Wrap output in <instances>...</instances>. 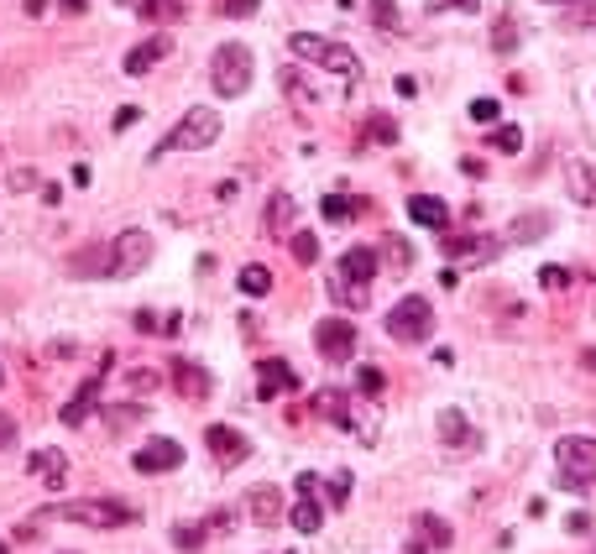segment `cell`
<instances>
[{
  "instance_id": "6da1fadb",
  "label": "cell",
  "mask_w": 596,
  "mask_h": 554,
  "mask_svg": "<svg viewBox=\"0 0 596 554\" xmlns=\"http://www.w3.org/2000/svg\"><path fill=\"white\" fill-rule=\"evenodd\" d=\"M215 142H220V115L210 105H194V110H183L178 126L152 147V163H163V157H173V152H204Z\"/></svg>"
},
{
  "instance_id": "7a4b0ae2",
  "label": "cell",
  "mask_w": 596,
  "mask_h": 554,
  "mask_svg": "<svg viewBox=\"0 0 596 554\" xmlns=\"http://www.w3.org/2000/svg\"><path fill=\"white\" fill-rule=\"evenodd\" d=\"M288 48H293L298 58H309V63H319V68H330V74H340V79L361 84V58L346 48V42L319 37V32H293V37H288Z\"/></svg>"
},
{
  "instance_id": "3957f363",
  "label": "cell",
  "mask_w": 596,
  "mask_h": 554,
  "mask_svg": "<svg viewBox=\"0 0 596 554\" xmlns=\"http://www.w3.org/2000/svg\"><path fill=\"white\" fill-rule=\"evenodd\" d=\"M251 68H257V58H251L246 42H225V48H215V58H210L215 95H225V100L246 95V89H251Z\"/></svg>"
},
{
  "instance_id": "277c9868",
  "label": "cell",
  "mask_w": 596,
  "mask_h": 554,
  "mask_svg": "<svg viewBox=\"0 0 596 554\" xmlns=\"http://www.w3.org/2000/svg\"><path fill=\"white\" fill-rule=\"evenodd\" d=\"M555 471H560V487L570 492H586L596 481V440L591 434H565L555 445Z\"/></svg>"
},
{
  "instance_id": "5b68a950",
  "label": "cell",
  "mask_w": 596,
  "mask_h": 554,
  "mask_svg": "<svg viewBox=\"0 0 596 554\" xmlns=\"http://www.w3.org/2000/svg\"><path fill=\"white\" fill-rule=\"evenodd\" d=\"M387 335H393L398 345H424L434 335V309H429V298L419 293H403L393 309H387Z\"/></svg>"
},
{
  "instance_id": "8992f818",
  "label": "cell",
  "mask_w": 596,
  "mask_h": 554,
  "mask_svg": "<svg viewBox=\"0 0 596 554\" xmlns=\"http://www.w3.org/2000/svg\"><path fill=\"white\" fill-rule=\"evenodd\" d=\"M53 513L68 518V523H84V528H121V523L136 518L121 497H79V502H58Z\"/></svg>"
},
{
  "instance_id": "52a82bcc",
  "label": "cell",
  "mask_w": 596,
  "mask_h": 554,
  "mask_svg": "<svg viewBox=\"0 0 596 554\" xmlns=\"http://www.w3.org/2000/svg\"><path fill=\"white\" fill-rule=\"evenodd\" d=\"M152 262V236L147 230H121L116 241H110V277H136Z\"/></svg>"
},
{
  "instance_id": "ba28073f",
  "label": "cell",
  "mask_w": 596,
  "mask_h": 554,
  "mask_svg": "<svg viewBox=\"0 0 596 554\" xmlns=\"http://www.w3.org/2000/svg\"><path fill=\"white\" fill-rule=\"evenodd\" d=\"M314 345H319V356H325V361L346 366L356 356V325H351V319H340V314L319 319V325H314Z\"/></svg>"
},
{
  "instance_id": "9c48e42d",
  "label": "cell",
  "mask_w": 596,
  "mask_h": 554,
  "mask_svg": "<svg viewBox=\"0 0 596 554\" xmlns=\"http://www.w3.org/2000/svg\"><path fill=\"white\" fill-rule=\"evenodd\" d=\"M131 466L142 471V476H168V471L183 466V445H178V440H147L142 450H136Z\"/></svg>"
},
{
  "instance_id": "30bf717a",
  "label": "cell",
  "mask_w": 596,
  "mask_h": 554,
  "mask_svg": "<svg viewBox=\"0 0 596 554\" xmlns=\"http://www.w3.org/2000/svg\"><path fill=\"white\" fill-rule=\"evenodd\" d=\"M204 445H210V455L220 460V466H241V460L251 455V440L236 434L231 424H210V429H204Z\"/></svg>"
},
{
  "instance_id": "8fae6325",
  "label": "cell",
  "mask_w": 596,
  "mask_h": 554,
  "mask_svg": "<svg viewBox=\"0 0 596 554\" xmlns=\"http://www.w3.org/2000/svg\"><path fill=\"white\" fill-rule=\"evenodd\" d=\"M246 518L257 523V528H278V518H283V492H278V487H251V492H246Z\"/></svg>"
},
{
  "instance_id": "7c38bea8",
  "label": "cell",
  "mask_w": 596,
  "mask_h": 554,
  "mask_svg": "<svg viewBox=\"0 0 596 554\" xmlns=\"http://www.w3.org/2000/svg\"><path fill=\"white\" fill-rule=\"evenodd\" d=\"M293 387H298V377L283 356H267L257 366V398H278V392H293Z\"/></svg>"
},
{
  "instance_id": "4fadbf2b",
  "label": "cell",
  "mask_w": 596,
  "mask_h": 554,
  "mask_svg": "<svg viewBox=\"0 0 596 554\" xmlns=\"http://www.w3.org/2000/svg\"><path fill=\"white\" fill-rule=\"evenodd\" d=\"M278 89H283V100H288L298 115H304V121H309V115L319 110V95L309 89V79L298 74V68H278Z\"/></svg>"
},
{
  "instance_id": "5bb4252c",
  "label": "cell",
  "mask_w": 596,
  "mask_h": 554,
  "mask_svg": "<svg viewBox=\"0 0 596 554\" xmlns=\"http://www.w3.org/2000/svg\"><path fill=\"white\" fill-rule=\"evenodd\" d=\"M377 267H382V257L372 246H351L346 257H340V277H346V283H356V288H366L377 277Z\"/></svg>"
},
{
  "instance_id": "9a60e30c",
  "label": "cell",
  "mask_w": 596,
  "mask_h": 554,
  "mask_svg": "<svg viewBox=\"0 0 596 554\" xmlns=\"http://www.w3.org/2000/svg\"><path fill=\"white\" fill-rule=\"evenodd\" d=\"M100 392H105V382H100V377H84V382H79V392H74V398L63 403V424H68V429H74V424H84L89 413H95Z\"/></svg>"
},
{
  "instance_id": "2e32d148",
  "label": "cell",
  "mask_w": 596,
  "mask_h": 554,
  "mask_svg": "<svg viewBox=\"0 0 596 554\" xmlns=\"http://www.w3.org/2000/svg\"><path fill=\"white\" fill-rule=\"evenodd\" d=\"M309 408H314V419H330L335 429H351V408H346V392L340 387H319L309 398Z\"/></svg>"
},
{
  "instance_id": "e0dca14e",
  "label": "cell",
  "mask_w": 596,
  "mask_h": 554,
  "mask_svg": "<svg viewBox=\"0 0 596 554\" xmlns=\"http://www.w3.org/2000/svg\"><path fill=\"white\" fill-rule=\"evenodd\" d=\"M168 48H173V42H168V37L136 42V48L126 53V74H131V79H142V74H152V68H157V63H163V58H168Z\"/></svg>"
},
{
  "instance_id": "ac0fdd59",
  "label": "cell",
  "mask_w": 596,
  "mask_h": 554,
  "mask_svg": "<svg viewBox=\"0 0 596 554\" xmlns=\"http://www.w3.org/2000/svg\"><path fill=\"white\" fill-rule=\"evenodd\" d=\"M173 382H178V392L183 398H194V403H204L210 398V372H204V366H194V361H173Z\"/></svg>"
},
{
  "instance_id": "d6986e66",
  "label": "cell",
  "mask_w": 596,
  "mask_h": 554,
  "mask_svg": "<svg viewBox=\"0 0 596 554\" xmlns=\"http://www.w3.org/2000/svg\"><path fill=\"white\" fill-rule=\"evenodd\" d=\"M440 440H445V445H455V450H476V445H481V434L466 424V413L445 408V413H440Z\"/></svg>"
},
{
  "instance_id": "ffe728a7",
  "label": "cell",
  "mask_w": 596,
  "mask_h": 554,
  "mask_svg": "<svg viewBox=\"0 0 596 554\" xmlns=\"http://www.w3.org/2000/svg\"><path fill=\"white\" fill-rule=\"evenodd\" d=\"M414 534H419V549H450L455 528L440 513H414Z\"/></svg>"
},
{
  "instance_id": "44dd1931",
  "label": "cell",
  "mask_w": 596,
  "mask_h": 554,
  "mask_svg": "<svg viewBox=\"0 0 596 554\" xmlns=\"http://www.w3.org/2000/svg\"><path fill=\"white\" fill-rule=\"evenodd\" d=\"M408 220H419L429 230H450V210H445V199H434V194H414V199H408Z\"/></svg>"
},
{
  "instance_id": "7402d4cb",
  "label": "cell",
  "mask_w": 596,
  "mask_h": 554,
  "mask_svg": "<svg viewBox=\"0 0 596 554\" xmlns=\"http://www.w3.org/2000/svg\"><path fill=\"white\" fill-rule=\"evenodd\" d=\"M68 277H110V246H84L68 257Z\"/></svg>"
},
{
  "instance_id": "603a6c76",
  "label": "cell",
  "mask_w": 596,
  "mask_h": 554,
  "mask_svg": "<svg viewBox=\"0 0 596 554\" xmlns=\"http://www.w3.org/2000/svg\"><path fill=\"white\" fill-rule=\"evenodd\" d=\"M27 471H32V476H42L53 492H58L63 481H68V466H63V455H58V450H37V455L27 460Z\"/></svg>"
},
{
  "instance_id": "cb8c5ba5",
  "label": "cell",
  "mask_w": 596,
  "mask_h": 554,
  "mask_svg": "<svg viewBox=\"0 0 596 554\" xmlns=\"http://www.w3.org/2000/svg\"><path fill=\"white\" fill-rule=\"evenodd\" d=\"M565 183H570V199L576 204H596V163H570Z\"/></svg>"
},
{
  "instance_id": "d4e9b609",
  "label": "cell",
  "mask_w": 596,
  "mask_h": 554,
  "mask_svg": "<svg viewBox=\"0 0 596 554\" xmlns=\"http://www.w3.org/2000/svg\"><path fill=\"white\" fill-rule=\"evenodd\" d=\"M549 230H555V220H549L544 210H534V215H518V220H513L508 241H544Z\"/></svg>"
},
{
  "instance_id": "484cf974",
  "label": "cell",
  "mask_w": 596,
  "mask_h": 554,
  "mask_svg": "<svg viewBox=\"0 0 596 554\" xmlns=\"http://www.w3.org/2000/svg\"><path fill=\"white\" fill-rule=\"evenodd\" d=\"M361 136H366V142H377V147H393V142H398V121L377 110V115H366V131H361Z\"/></svg>"
},
{
  "instance_id": "4316f807",
  "label": "cell",
  "mask_w": 596,
  "mask_h": 554,
  "mask_svg": "<svg viewBox=\"0 0 596 554\" xmlns=\"http://www.w3.org/2000/svg\"><path fill=\"white\" fill-rule=\"evenodd\" d=\"M100 419L110 424V434H126V429L142 424V403H116V408H105Z\"/></svg>"
},
{
  "instance_id": "83f0119b",
  "label": "cell",
  "mask_w": 596,
  "mask_h": 554,
  "mask_svg": "<svg viewBox=\"0 0 596 554\" xmlns=\"http://www.w3.org/2000/svg\"><path fill=\"white\" fill-rule=\"evenodd\" d=\"M288 523L298 528V534H319V523H325V513H319V502H314V497H304V502H293Z\"/></svg>"
},
{
  "instance_id": "f1b7e54d",
  "label": "cell",
  "mask_w": 596,
  "mask_h": 554,
  "mask_svg": "<svg viewBox=\"0 0 596 554\" xmlns=\"http://www.w3.org/2000/svg\"><path fill=\"white\" fill-rule=\"evenodd\" d=\"M319 210H325L330 225H346V220H356V210H366V204H361V199H346V194H325V204H319Z\"/></svg>"
},
{
  "instance_id": "f546056e",
  "label": "cell",
  "mask_w": 596,
  "mask_h": 554,
  "mask_svg": "<svg viewBox=\"0 0 596 554\" xmlns=\"http://www.w3.org/2000/svg\"><path fill=\"white\" fill-rule=\"evenodd\" d=\"M210 534H215L210 518H204V523H178V528H173V544L194 554V549H204V539H210Z\"/></svg>"
},
{
  "instance_id": "4dcf8cb0",
  "label": "cell",
  "mask_w": 596,
  "mask_h": 554,
  "mask_svg": "<svg viewBox=\"0 0 596 554\" xmlns=\"http://www.w3.org/2000/svg\"><path fill=\"white\" fill-rule=\"evenodd\" d=\"M330 293H335V304L340 309H366V288H356V283H346V277H330Z\"/></svg>"
},
{
  "instance_id": "1f68e13d",
  "label": "cell",
  "mask_w": 596,
  "mask_h": 554,
  "mask_svg": "<svg viewBox=\"0 0 596 554\" xmlns=\"http://www.w3.org/2000/svg\"><path fill=\"white\" fill-rule=\"evenodd\" d=\"M136 11L147 21H178L183 16V0H136Z\"/></svg>"
},
{
  "instance_id": "d6a6232c",
  "label": "cell",
  "mask_w": 596,
  "mask_h": 554,
  "mask_svg": "<svg viewBox=\"0 0 596 554\" xmlns=\"http://www.w3.org/2000/svg\"><path fill=\"white\" fill-rule=\"evenodd\" d=\"M293 225V199L288 194H272L267 199V230H288Z\"/></svg>"
},
{
  "instance_id": "836d02e7",
  "label": "cell",
  "mask_w": 596,
  "mask_h": 554,
  "mask_svg": "<svg viewBox=\"0 0 596 554\" xmlns=\"http://www.w3.org/2000/svg\"><path fill=\"white\" fill-rule=\"evenodd\" d=\"M267 288H272V272H267V267H257V262H251V267H241V293L262 298Z\"/></svg>"
},
{
  "instance_id": "e575fe53",
  "label": "cell",
  "mask_w": 596,
  "mask_h": 554,
  "mask_svg": "<svg viewBox=\"0 0 596 554\" xmlns=\"http://www.w3.org/2000/svg\"><path fill=\"white\" fill-rule=\"evenodd\" d=\"M492 48H497L502 58H508V53L518 48V27H513V16H502L497 27H492Z\"/></svg>"
},
{
  "instance_id": "d590c367",
  "label": "cell",
  "mask_w": 596,
  "mask_h": 554,
  "mask_svg": "<svg viewBox=\"0 0 596 554\" xmlns=\"http://www.w3.org/2000/svg\"><path fill=\"white\" fill-rule=\"evenodd\" d=\"M293 262L298 267H314L319 262V241L309 236V230H298V236H293Z\"/></svg>"
},
{
  "instance_id": "8d00e7d4",
  "label": "cell",
  "mask_w": 596,
  "mask_h": 554,
  "mask_svg": "<svg viewBox=\"0 0 596 554\" xmlns=\"http://www.w3.org/2000/svg\"><path fill=\"white\" fill-rule=\"evenodd\" d=\"M387 262H393V267H414V246H408L403 236H387Z\"/></svg>"
},
{
  "instance_id": "74e56055",
  "label": "cell",
  "mask_w": 596,
  "mask_h": 554,
  "mask_svg": "<svg viewBox=\"0 0 596 554\" xmlns=\"http://www.w3.org/2000/svg\"><path fill=\"white\" fill-rule=\"evenodd\" d=\"M372 21H377L382 32H398V27H403L398 11H393V0H372Z\"/></svg>"
},
{
  "instance_id": "f35d334b",
  "label": "cell",
  "mask_w": 596,
  "mask_h": 554,
  "mask_svg": "<svg viewBox=\"0 0 596 554\" xmlns=\"http://www.w3.org/2000/svg\"><path fill=\"white\" fill-rule=\"evenodd\" d=\"M492 147H497V152H518V147H523V131H518V126H497V131H492Z\"/></svg>"
},
{
  "instance_id": "ab89813d",
  "label": "cell",
  "mask_w": 596,
  "mask_h": 554,
  "mask_svg": "<svg viewBox=\"0 0 596 554\" xmlns=\"http://www.w3.org/2000/svg\"><path fill=\"white\" fill-rule=\"evenodd\" d=\"M445 257H481V241H471V236H445Z\"/></svg>"
},
{
  "instance_id": "60d3db41",
  "label": "cell",
  "mask_w": 596,
  "mask_h": 554,
  "mask_svg": "<svg viewBox=\"0 0 596 554\" xmlns=\"http://www.w3.org/2000/svg\"><path fill=\"white\" fill-rule=\"evenodd\" d=\"M356 387H361V392H372V398H377V392L387 387V382H382V366H361V372H356Z\"/></svg>"
},
{
  "instance_id": "b9f144b4",
  "label": "cell",
  "mask_w": 596,
  "mask_h": 554,
  "mask_svg": "<svg viewBox=\"0 0 596 554\" xmlns=\"http://www.w3.org/2000/svg\"><path fill=\"white\" fill-rule=\"evenodd\" d=\"M471 121H481V126L497 121V100H492V95H487V100H471Z\"/></svg>"
},
{
  "instance_id": "7bdbcfd3",
  "label": "cell",
  "mask_w": 596,
  "mask_h": 554,
  "mask_svg": "<svg viewBox=\"0 0 596 554\" xmlns=\"http://www.w3.org/2000/svg\"><path fill=\"white\" fill-rule=\"evenodd\" d=\"M225 16H257V0H220Z\"/></svg>"
},
{
  "instance_id": "ee69618b",
  "label": "cell",
  "mask_w": 596,
  "mask_h": 554,
  "mask_svg": "<svg viewBox=\"0 0 596 554\" xmlns=\"http://www.w3.org/2000/svg\"><path fill=\"white\" fill-rule=\"evenodd\" d=\"M539 283H544V288H565V283H570V272H565V267H544V272H539Z\"/></svg>"
},
{
  "instance_id": "f6af8a7d",
  "label": "cell",
  "mask_w": 596,
  "mask_h": 554,
  "mask_svg": "<svg viewBox=\"0 0 596 554\" xmlns=\"http://www.w3.org/2000/svg\"><path fill=\"white\" fill-rule=\"evenodd\" d=\"M346 497H351V476H346V471H340V476L330 481V502L340 507V502H346Z\"/></svg>"
},
{
  "instance_id": "bcb514c9",
  "label": "cell",
  "mask_w": 596,
  "mask_h": 554,
  "mask_svg": "<svg viewBox=\"0 0 596 554\" xmlns=\"http://www.w3.org/2000/svg\"><path fill=\"white\" fill-rule=\"evenodd\" d=\"M126 382H131L136 392H142V387H157V382H163V377H157V372H147V366H136V372H131Z\"/></svg>"
},
{
  "instance_id": "7dc6e473",
  "label": "cell",
  "mask_w": 596,
  "mask_h": 554,
  "mask_svg": "<svg viewBox=\"0 0 596 554\" xmlns=\"http://www.w3.org/2000/svg\"><path fill=\"white\" fill-rule=\"evenodd\" d=\"M434 11H445V6H455V11H481V0H429Z\"/></svg>"
},
{
  "instance_id": "c3c4849f",
  "label": "cell",
  "mask_w": 596,
  "mask_h": 554,
  "mask_svg": "<svg viewBox=\"0 0 596 554\" xmlns=\"http://www.w3.org/2000/svg\"><path fill=\"white\" fill-rule=\"evenodd\" d=\"M16 440V419H11V413H0V450H6Z\"/></svg>"
},
{
  "instance_id": "681fc988",
  "label": "cell",
  "mask_w": 596,
  "mask_h": 554,
  "mask_svg": "<svg viewBox=\"0 0 596 554\" xmlns=\"http://www.w3.org/2000/svg\"><path fill=\"white\" fill-rule=\"evenodd\" d=\"M314 492H319V476L304 471V476H298V497H314Z\"/></svg>"
},
{
  "instance_id": "f907efd6",
  "label": "cell",
  "mask_w": 596,
  "mask_h": 554,
  "mask_svg": "<svg viewBox=\"0 0 596 554\" xmlns=\"http://www.w3.org/2000/svg\"><path fill=\"white\" fill-rule=\"evenodd\" d=\"M461 173L466 178H481V173H487V163H481V157H461Z\"/></svg>"
},
{
  "instance_id": "816d5d0a",
  "label": "cell",
  "mask_w": 596,
  "mask_h": 554,
  "mask_svg": "<svg viewBox=\"0 0 596 554\" xmlns=\"http://www.w3.org/2000/svg\"><path fill=\"white\" fill-rule=\"evenodd\" d=\"M136 126V105H126V110H116V131H131Z\"/></svg>"
},
{
  "instance_id": "f5cc1de1",
  "label": "cell",
  "mask_w": 596,
  "mask_h": 554,
  "mask_svg": "<svg viewBox=\"0 0 596 554\" xmlns=\"http://www.w3.org/2000/svg\"><path fill=\"white\" fill-rule=\"evenodd\" d=\"M32 183H37V173H32V168H21V173H11V189H32Z\"/></svg>"
},
{
  "instance_id": "db71d44e",
  "label": "cell",
  "mask_w": 596,
  "mask_h": 554,
  "mask_svg": "<svg viewBox=\"0 0 596 554\" xmlns=\"http://www.w3.org/2000/svg\"><path fill=\"white\" fill-rule=\"evenodd\" d=\"M136 330L152 335V330H157V314H152V309H136Z\"/></svg>"
},
{
  "instance_id": "11a10c76",
  "label": "cell",
  "mask_w": 596,
  "mask_h": 554,
  "mask_svg": "<svg viewBox=\"0 0 596 554\" xmlns=\"http://www.w3.org/2000/svg\"><path fill=\"white\" fill-rule=\"evenodd\" d=\"M565 528H570V534H591V518H586V513H570Z\"/></svg>"
},
{
  "instance_id": "9f6ffc18",
  "label": "cell",
  "mask_w": 596,
  "mask_h": 554,
  "mask_svg": "<svg viewBox=\"0 0 596 554\" xmlns=\"http://www.w3.org/2000/svg\"><path fill=\"white\" fill-rule=\"evenodd\" d=\"M58 6H63L68 16H84V6H89V0H58Z\"/></svg>"
},
{
  "instance_id": "6f0895ef",
  "label": "cell",
  "mask_w": 596,
  "mask_h": 554,
  "mask_svg": "<svg viewBox=\"0 0 596 554\" xmlns=\"http://www.w3.org/2000/svg\"><path fill=\"white\" fill-rule=\"evenodd\" d=\"M581 361H586V366H591V372H596V351H586V356H581Z\"/></svg>"
},
{
  "instance_id": "680465c9",
  "label": "cell",
  "mask_w": 596,
  "mask_h": 554,
  "mask_svg": "<svg viewBox=\"0 0 596 554\" xmlns=\"http://www.w3.org/2000/svg\"><path fill=\"white\" fill-rule=\"evenodd\" d=\"M0 554H6V539H0Z\"/></svg>"
},
{
  "instance_id": "91938a15",
  "label": "cell",
  "mask_w": 596,
  "mask_h": 554,
  "mask_svg": "<svg viewBox=\"0 0 596 554\" xmlns=\"http://www.w3.org/2000/svg\"><path fill=\"white\" fill-rule=\"evenodd\" d=\"M304 6H314V0H304Z\"/></svg>"
},
{
  "instance_id": "94428289",
  "label": "cell",
  "mask_w": 596,
  "mask_h": 554,
  "mask_svg": "<svg viewBox=\"0 0 596 554\" xmlns=\"http://www.w3.org/2000/svg\"><path fill=\"white\" fill-rule=\"evenodd\" d=\"M0 382H6V377H0Z\"/></svg>"
}]
</instances>
